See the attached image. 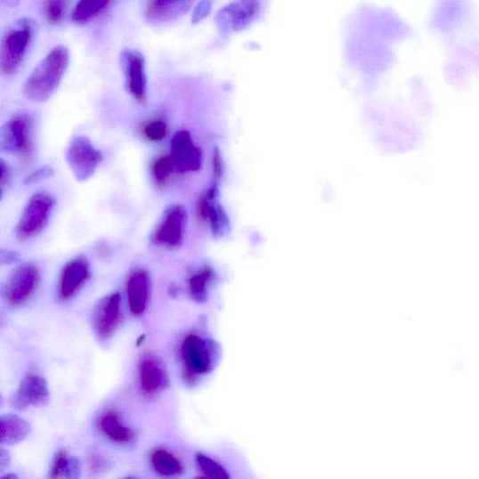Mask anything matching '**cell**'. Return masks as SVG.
<instances>
[{
    "label": "cell",
    "instance_id": "2",
    "mask_svg": "<svg viewBox=\"0 0 479 479\" xmlns=\"http://www.w3.org/2000/svg\"><path fill=\"white\" fill-rule=\"evenodd\" d=\"M36 28L32 18L24 17L4 32L0 44V70L3 75L12 76L20 69L33 45Z\"/></svg>",
    "mask_w": 479,
    "mask_h": 479
},
{
    "label": "cell",
    "instance_id": "22",
    "mask_svg": "<svg viewBox=\"0 0 479 479\" xmlns=\"http://www.w3.org/2000/svg\"><path fill=\"white\" fill-rule=\"evenodd\" d=\"M110 2H90V0H82L72 11V20L77 24H85L95 20L96 17L104 13L110 6Z\"/></svg>",
    "mask_w": 479,
    "mask_h": 479
},
{
    "label": "cell",
    "instance_id": "24",
    "mask_svg": "<svg viewBox=\"0 0 479 479\" xmlns=\"http://www.w3.org/2000/svg\"><path fill=\"white\" fill-rule=\"evenodd\" d=\"M69 4L63 0H50L44 5V12L48 22L60 26L65 21Z\"/></svg>",
    "mask_w": 479,
    "mask_h": 479
},
{
    "label": "cell",
    "instance_id": "15",
    "mask_svg": "<svg viewBox=\"0 0 479 479\" xmlns=\"http://www.w3.org/2000/svg\"><path fill=\"white\" fill-rule=\"evenodd\" d=\"M50 402V391L46 379L40 375L27 376L18 386L12 400L16 410L44 407Z\"/></svg>",
    "mask_w": 479,
    "mask_h": 479
},
{
    "label": "cell",
    "instance_id": "9",
    "mask_svg": "<svg viewBox=\"0 0 479 479\" xmlns=\"http://www.w3.org/2000/svg\"><path fill=\"white\" fill-rule=\"evenodd\" d=\"M120 64L126 89L141 105L147 102V77L144 55L137 49L125 48L121 52Z\"/></svg>",
    "mask_w": 479,
    "mask_h": 479
},
{
    "label": "cell",
    "instance_id": "6",
    "mask_svg": "<svg viewBox=\"0 0 479 479\" xmlns=\"http://www.w3.org/2000/svg\"><path fill=\"white\" fill-rule=\"evenodd\" d=\"M188 219V212L181 205L166 208L151 233L152 244L170 249L180 248L185 238Z\"/></svg>",
    "mask_w": 479,
    "mask_h": 479
},
{
    "label": "cell",
    "instance_id": "8",
    "mask_svg": "<svg viewBox=\"0 0 479 479\" xmlns=\"http://www.w3.org/2000/svg\"><path fill=\"white\" fill-rule=\"evenodd\" d=\"M42 275L38 267L32 264L15 269L5 288V299L12 307L28 303L39 289Z\"/></svg>",
    "mask_w": 479,
    "mask_h": 479
},
{
    "label": "cell",
    "instance_id": "7",
    "mask_svg": "<svg viewBox=\"0 0 479 479\" xmlns=\"http://www.w3.org/2000/svg\"><path fill=\"white\" fill-rule=\"evenodd\" d=\"M65 158L73 176L85 182L94 175L103 155L87 137L77 136L69 142Z\"/></svg>",
    "mask_w": 479,
    "mask_h": 479
},
{
    "label": "cell",
    "instance_id": "5",
    "mask_svg": "<svg viewBox=\"0 0 479 479\" xmlns=\"http://www.w3.org/2000/svg\"><path fill=\"white\" fill-rule=\"evenodd\" d=\"M54 207L55 199L49 193L34 194L18 221L16 237L24 242L40 234L48 225Z\"/></svg>",
    "mask_w": 479,
    "mask_h": 479
},
{
    "label": "cell",
    "instance_id": "26",
    "mask_svg": "<svg viewBox=\"0 0 479 479\" xmlns=\"http://www.w3.org/2000/svg\"><path fill=\"white\" fill-rule=\"evenodd\" d=\"M168 134L167 124L163 120H154L146 124L142 128L143 136L150 142H160Z\"/></svg>",
    "mask_w": 479,
    "mask_h": 479
},
{
    "label": "cell",
    "instance_id": "11",
    "mask_svg": "<svg viewBox=\"0 0 479 479\" xmlns=\"http://www.w3.org/2000/svg\"><path fill=\"white\" fill-rule=\"evenodd\" d=\"M123 320L122 299L119 292H114L102 298L93 313V329L97 337L107 341L112 337Z\"/></svg>",
    "mask_w": 479,
    "mask_h": 479
},
{
    "label": "cell",
    "instance_id": "1",
    "mask_svg": "<svg viewBox=\"0 0 479 479\" xmlns=\"http://www.w3.org/2000/svg\"><path fill=\"white\" fill-rule=\"evenodd\" d=\"M69 51L55 46L35 67L23 88L24 96L34 102L47 101L59 88L69 64Z\"/></svg>",
    "mask_w": 479,
    "mask_h": 479
},
{
    "label": "cell",
    "instance_id": "14",
    "mask_svg": "<svg viewBox=\"0 0 479 479\" xmlns=\"http://www.w3.org/2000/svg\"><path fill=\"white\" fill-rule=\"evenodd\" d=\"M90 275V264L85 256H77L69 261L60 275L59 299L61 302H69L75 298L88 282Z\"/></svg>",
    "mask_w": 479,
    "mask_h": 479
},
{
    "label": "cell",
    "instance_id": "34",
    "mask_svg": "<svg viewBox=\"0 0 479 479\" xmlns=\"http://www.w3.org/2000/svg\"><path fill=\"white\" fill-rule=\"evenodd\" d=\"M2 479H20V477H18L17 475L15 474H6L5 475H3Z\"/></svg>",
    "mask_w": 479,
    "mask_h": 479
},
{
    "label": "cell",
    "instance_id": "3",
    "mask_svg": "<svg viewBox=\"0 0 479 479\" xmlns=\"http://www.w3.org/2000/svg\"><path fill=\"white\" fill-rule=\"evenodd\" d=\"M33 117L28 112L17 113L0 131V149L7 154L20 157L23 167L28 169L33 158Z\"/></svg>",
    "mask_w": 479,
    "mask_h": 479
},
{
    "label": "cell",
    "instance_id": "19",
    "mask_svg": "<svg viewBox=\"0 0 479 479\" xmlns=\"http://www.w3.org/2000/svg\"><path fill=\"white\" fill-rule=\"evenodd\" d=\"M29 423L16 414H5L0 418V441L4 446L21 443L30 434Z\"/></svg>",
    "mask_w": 479,
    "mask_h": 479
},
{
    "label": "cell",
    "instance_id": "27",
    "mask_svg": "<svg viewBox=\"0 0 479 479\" xmlns=\"http://www.w3.org/2000/svg\"><path fill=\"white\" fill-rule=\"evenodd\" d=\"M213 174L211 181L218 182L220 183L221 180H223V176L226 173V165L224 158L223 157V153L220 152V150L217 149V147H215V150L213 151Z\"/></svg>",
    "mask_w": 479,
    "mask_h": 479
},
{
    "label": "cell",
    "instance_id": "13",
    "mask_svg": "<svg viewBox=\"0 0 479 479\" xmlns=\"http://www.w3.org/2000/svg\"><path fill=\"white\" fill-rule=\"evenodd\" d=\"M141 390L147 396H157L169 388L170 378L164 362L156 355L145 354L139 362Z\"/></svg>",
    "mask_w": 479,
    "mask_h": 479
},
{
    "label": "cell",
    "instance_id": "32",
    "mask_svg": "<svg viewBox=\"0 0 479 479\" xmlns=\"http://www.w3.org/2000/svg\"><path fill=\"white\" fill-rule=\"evenodd\" d=\"M90 467L94 473H101L106 467L105 459L97 454L91 456Z\"/></svg>",
    "mask_w": 479,
    "mask_h": 479
},
{
    "label": "cell",
    "instance_id": "31",
    "mask_svg": "<svg viewBox=\"0 0 479 479\" xmlns=\"http://www.w3.org/2000/svg\"><path fill=\"white\" fill-rule=\"evenodd\" d=\"M449 369L451 374L462 376L468 371V363L464 358H459L457 356L451 360Z\"/></svg>",
    "mask_w": 479,
    "mask_h": 479
},
{
    "label": "cell",
    "instance_id": "12",
    "mask_svg": "<svg viewBox=\"0 0 479 479\" xmlns=\"http://www.w3.org/2000/svg\"><path fill=\"white\" fill-rule=\"evenodd\" d=\"M177 173L187 174L201 169L202 152L188 131L177 132L171 142L170 154Z\"/></svg>",
    "mask_w": 479,
    "mask_h": 479
},
{
    "label": "cell",
    "instance_id": "16",
    "mask_svg": "<svg viewBox=\"0 0 479 479\" xmlns=\"http://www.w3.org/2000/svg\"><path fill=\"white\" fill-rule=\"evenodd\" d=\"M151 294L150 273L143 269H134L126 281V297L132 314L141 317L149 306Z\"/></svg>",
    "mask_w": 479,
    "mask_h": 479
},
{
    "label": "cell",
    "instance_id": "28",
    "mask_svg": "<svg viewBox=\"0 0 479 479\" xmlns=\"http://www.w3.org/2000/svg\"><path fill=\"white\" fill-rule=\"evenodd\" d=\"M213 4L211 2H199L194 8L191 22L193 25L199 24L205 20L212 10Z\"/></svg>",
    "mask_w": 479,
    "mask_h": 479
},
{
    "label": "cell",
    "instance_id": "29",
    "mask_svg": "<svg viewBox=\"0 0 479 479\" xmlns=\"http://www.w3.org/2000/svg\"><path fill=\"white\" fill-rule=\"evenodd\" d=\"M0 172H2V176H0V189H2V195H4L5 190L10 187L13 178L12 169L10 164L4 158L0 160Z\"/></svg>",
    "mask_w": 479,
    "mask_h": 479
},
{
    "label": "cell",
    "instance_id": "21",
    "mask_svg": "<svg viewBox=\"0 0 479 479\" xmlns=\"http://www.w3.org/2000/svg\"><path fill=\"white\" fill-rule=\"evenodd\" d=\"M150 459L156 473L164 477H175L183 473L180 460L167 450L157 449L153 451Z\"/></svg>",
    "mask_w": 479,
    "mask_h": 479
},
{
    "label": "cell",
    "instance_id": "4",
    "mask_svg": "<svg viewBox=\"0 0 479 479\" xmlns=\"http://www.w3.org/2000/svg\"><path fill=\"white\" fill-rule=\"evenodd\" d=\"M180 358L183 378L189 383L194 382L198 377L211 370L214 346L209 340L190 335L181 344Z\"/></svg>",
    "mask_w": 479,
    "mask_h": 479
},
{
    "label": "cell",
    "instance_id": "10",
    "mask_svg": "<svg viewBox=\"0 0 479 479\" xmlns=\"http://www.w3.org/2000/svg\"><path fill=\"white\" fill-rule=\"evenodd\" d=\"M262 10L257 2H235L221 9L215 17L216 26L223 34L244 30L250 26Z\"/></svg>",
    "mask_w": 479,
    "mask_h": 479
},
{
    "label": "cell",
    "instance_id": "30",
    "mask_svg": "<svg viewBox=\"0 0 479 479\" xmlns=\"http://www.w3.org/2000/svg\"><path fill=\"white\" fill-rule=\"evenodd\" d=\"M52 176H53V170L49 167V166H44V167L28 175L25 178L24 183H26V185H31V183L46 180L48 178H51Z\"/></svg>",
    "mask_w": 479,
    "mask_h": 479
},
{
    "label": "cell",
    "instance_id": "33",
    "mask_svg": "<svg viewBox=\"0 0 479 479\" xmlns=\"http://www.w3.org/2000/svg\"><path fill=\"white\" fill-rule=\"evenodd\" d=\"M11 464L10 453L5 449L0 450V471L6 470Z\"/></svg>",
    "mask_w": 479,
    "mask_h": 479
},
{
    "label": "cell",
    "instance_id": "17",
    "mask_svg": "<svg viewBox=\"0 0 479 479\" xmlns=\"http://www.w3.org/2000/svg\"><path fill=\"white\" fill-rule=\"evenodd\" d=\"M98 429L110 442L122 446H132L136 442V434L125 425L118 412L108 410L98 418Z\"/></svg>",
    "mask_w": 479,
    "mask_h": 479
},
{
    "label": "cell",
    "instance_id": "23",
    "mask_svg": "<svg viewBox=\"0 0 479 479\" xmlns=\"http://www.w3.org/2000/svg\"><path fill=\"white\" fill-rule=\"evenodd\" d=\"M151 177L158 188L168 185L173 175L176 172L170 155L159 156L151 163Z\"/></svg>",
    "mask_w": 479,
    "mask_h": 479
},
{
    "label": "cell",
    "instance_id": "35",
    "mask_svg": "<svg viewBox=\"0 0 479 479\" xmlns=\"http://www.w3.org/2000/svg\"><path fill=\"white\" fill-rule=\"evenodd\" d=\"M122 479H138L136 477H126V478H122Z\"/></svg>",
    "mask_w": 479,
    "mask_h": 479
},
{
    "label": "cell",
    "instance_id": "18",
    "mask_svg": "<svg viewBox=\"0 0 479 479\" xmlns=\"http://www.w3.org/2000/svg\"><path fill=\"white\" fill-rule=\"evenodd\" d=\"M191 2H150L145 6V18L151 24L174 22L190 12Z\"/></svg>",
    "mask_w": 479,
    "mask_h": 479
},
{
    "label": "cell",
    "instance_id": "20",
    "mask_svg": "<svg viewBox=\"0 0 479 479\" xmlns=\"http://www.w3.org/2000/svg\"><path fill=\"white\" fill-rule=\"evenodd\" d=\"M82 467L77 457L62 449L54 453L48 471L49 479H81Z\"/></svg>",
    "mask_w": 479,
    "mask_h": 479
},
{
    "label": "cell",
    "instance_id": "25",
    "mask_svg": "<svg viewBox=\"0 0 479 479\" xmlns=\"http://www.w3.org/2000/svg\"><path fill=\"white\" fill-rule=\"evenodd\" d=\"M212 273L208 269L199 271L194 274L190 280V290L191 296L196 301H204L207 297V289L211 280Z\"/></svg>",
    "mask_w": 479,
    "mask_h": 479
}]
</instances>
